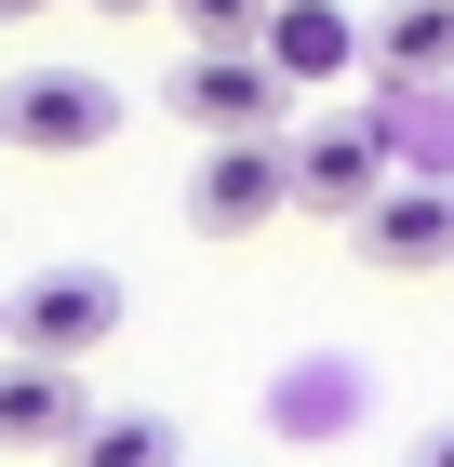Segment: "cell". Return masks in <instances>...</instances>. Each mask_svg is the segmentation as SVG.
<instances>
[{"label": "cell", "mask_w": 454, "mask_h": 467, "mask_svg": "<svg viewBox=\"0 0 454 467\" xmlns=\"http://www.w3.org/2000/svg\"><path fill=\"white\" fill-rule=\"evenodd\" d=\"M94 428V388L54 360H0V454H68Z\"/></svg>", "instance_id": "7"}, {"label": "cell", "mask_w": 454, "mask_h": 467, "mask_svg": "<svg viewBox=\"0 0 454 467\" xmlns=\"http://www.w3.org/2000/svg\"><path fill=\"white\" fill-rule=\"evenodd\" d=\"M94 14H161V0H94Z\"/></svg>", "instance_id": "14"}, {"label": "cell", "mask_w": 454, "mask_h": 467, "mask_svg": "<svg viewBox=\"0 0 454 467\" xmlns=\"http://www.w3.org/2000/svg\"><path fill=\"white\" fill-rule=\"evenodd\" d=\"M27 14H54V0H0V27H27Z\"/></svg>", "instance_id": "13"}, {"label": "cell", "mask_w": 454, "mask_h": 467, "mask_svg": "<svg viewBox=\"0 0 454 467\" xmlns=\"http://www.w3.org/2000/svg\"><path fill=\"white\" fill-rule=\"evenodd\" d=\"M68 467H187V454H174V414H94L68 441Z\"/></svg>", "instance_id": "10"}, {"label": "cell", "mask_w": 454, "mask_h": 467, "mask_svg": "<svg viewBox=\"0 0 454 467\" xmlns=\"http://www.w3.org/2000/svg\"><path fill=\"white\" fill-rule=\"evenodd\" d=\"M107 134H121V80H94V67H14L0 80V147L14 161H94Z\"/></svg>", "instance_id": "2"}, {"label": "cell", "mask_w": 454, "mask_h": 467, "mask_svg": "<svg viewBox=\"0 0 454 467\" xmlns=\"http://www.w3.org/2000/svg\"><path fill=\"white\" fill-rule=\"evenodd\" d=\"M348 241H361V267H387V281H428V267H454V187L441 174H387L348 214Z\"/></svg>", "instance_id": "4"}, {"label": "cell", "mask_w": 454, "mask_h": 467, "mask_svg": "<svg viewBox=\"0 0 454 467\" xmlns=\"http://www.w3.org/2000/svg\"><path fill=\"white\" fill-rule=\"evenodd\" d=\"M401 467H454V414H441V428H415V441H401Z\"/></svg>", "instance_id": "12"}, {"label": "cell", "mask_w": 454, "mask_h": 467, "mask_svg": "<svg viewBox=\"0 0 454 467\" xmlns=\"http://www.w3.org/2000/svg\"><path fill=\"white\" fill-rule=\"evenodd\" d=\"M387 80H454V0H387V27L361 40Z\"/></svg>", "instance_id": "9"}, {"label": "cell", "mask_w": 454, "mask_h": 467, "mask_svg": "<svg viewBox=\"0 0 454 467\" xmlns=\"http://www.w3.org/2000/svg\"><path fill=\"white\" fill-rule=\"evenodd\" d=\"M268 214H280V134H241V147L187 161V227L201 241H254Z\"/></svg>", "instance_id": "6"}, {"label": "cell", "mask_w": 454, "mask_h": 467, "mask_svg": "<svg viewBox=\"0 0 454 467\" xmlns=\"http://www.w3.org/2000/svg\"><path fill=\"white\" fill-rule=\"evenodd\" d=\"M187 27H201V54H254V14H268V0H174Z\"/></svg>", "instance_id": "11"}, {"label": "cell", "mask_w": 454, "mask_h": 467, "mask_svg": "<svg viewBox=\"0 0 454 467\" xmlns=\"http://www.w3.org/2000/svg\"><path fill=\"white\" fill-rule=\"evenodd\" d=\"M107 334H121V281H107V267H40V281L0 294V360H54V374H80Z\"/></svg>", "instance_id": "1"}, {"label": "cell", "mask_w": 454, "mask_h": 467, "mask_svg": "<svg viewBox=\"0 0 454 467\" xmlns=\"http://www.w3.org/2000/svg\"><path fill=\"white\" fill-rule=\"evenodd\" d=\"M348 54H361V40H348L334 0H268V14H254V67H268L280 94H294V80H334Z\"/></svg>", "instance_id": "8"}, {"label": "cell", "mask_w": 454, "mask_h": 467, "mask_svg": "<svg viewBox=\"0 0 454 467\" xmlns=\"http://www.w3.org/2000/svg\"><path fill=\"white\" fill-rule=\"evenodd\" d=\"M387 187V120H321V134H280V214H334Z\"/></svg>", "instance_id": "3"}, {"label": "cell", "mask_w": 454, "mask_h": 467, "mask_svg": "<svg viewBox=\"0 0 454 467\" xmlns=\"http://www.w3.org/2000/svg\"><path fill=\"white\" fill-rule=\"evenodd\" d=\"M161 108H174L201 147H241V134H280V80L254 67V54H174Z\"/></svg>", "instance_id": "5"}]
</instances>
